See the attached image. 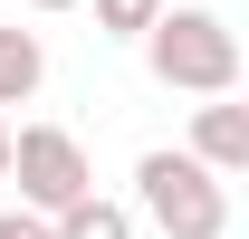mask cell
<instances>
[{
	"instance_id": "8992f818",
	"label": "cell",
	"mask_w": 249,
	"mask_h": 239,
	"mask_svg": "<svg viewBox=\"0 0 249 239\" xmlns=\"http://www.w3.org/2000/svg\"><path fill=\"white\" fill-rule=\"evenodd\" d=\"M48 230H58V239H134V210H124V201H96V191H87V201H67Z\"/></svg>"
},
{
	"instance_id": "277c9868",
	"label": "cell",
	"mask_w": 249,
	"mask_h": 239,
	"mask_svg": "<svg viewBox=\"0 0 249 239\" xmlns=\"http://www.w3.org/2000/svg\"><path fill=\"white\" fill-rule=\"evenodd\" d=\"M192 163H201V172H249V105H230V96H211V105H201V115H192Z\"/></svg>"
},
{
	"instance_id": "6da1fadb",
	"label": "cell",
	"mask_w": 249,
	"mask_h": 239,
	"mask_svg": "<svg viewBox=\"0 0 249 239\" xmlns=\"http://www.w3.org/2000/svg\"><path fill=\"white\" fill-rule=\"evenodd\" d=\"M144 67L182 96H230L240 86V29L220 10H163L144 29Z\"/></svg>"
},
{
	"instance_id": "52a82bcc",
	"label": "cell",
	"mask_w": 249,
	"mask_h": 239,
	"mask_svg": "<svg viewBox=\"0 0 249 239\" xmlns=\"http://www.w3.org/2000/svg\"><path fill=\"white\" fill-rule=\"evenodd\" d=\"M163 10H173V0H96V29H106V38H144Z\"/></svg>"
},
{
	"instance_id": "ba28073f",
	"label": "cell",
	"mask_w": 249,
	"mask_h": 239,
	"mask_svg": "<svg viewBox=\"0 0 249 239\" xmlns=\"http://www.w3.org/2000/svg\"><path fill=\"white\" fill-rule=\"evenodd\" d=\"M0 182H10V124H0Z\"/></svg>"
},
{
	"instance_id": "5b68a950",
	"label": "cell",
	"mask_w": 249,
	"mask_h": 239,
	"mask_svg": "<svg viewBox=\"0 0 249 239\" xmlns=\"http://www.w3.org/2000/svg\"><path fill=\"white\" fill-rule=\"evenodd\" d=\"M38 77H48V48H38V29H0V105H29Z\"/></svg>"
},
{
	"instance_id": "3957f363",
	"label": "cell",
	"mask_w": 249,
	"mask_h": 239,
	"mask_svg": "<svg viewBox=\"0 0 249 239\" xmlns=\"http://www.w3.org/2000/svg\"><path fill=\"white\" fill-rule=\"evenodd\" d=\"M10 172H19V210H38V220H58L67 201L96 191L87 144H77L67 124H19V134H10Z\"/></svg>"
},
{
	"instance_id": "9c48e42d",
	"label": "cell",
	"mask_w": 249,
	"mask_h": 239,
	"mask_svg": "<svg viewBox=\"0 0 249 239\" xmlns=\"http://www.w3.org/2000/svg\"><path fill=\"white\" fill-rule=\"evenodd\" d=\"M29 10H77V0H29Z\"/></svg>"
},
{
	"instance_id": "7a4b0ae2",
	"label": "cell",
	"mask_w": 249,
	"mask_h": 239,
	"mask_svg": "<svg viewBox=\"0 0 249 239\" xmlns=\"http://www.w3.org/2000/svg\"><path fill=\"white\" fill-rule=\"evenodd\" d=\"M134 201H144V220H154L163 239H220V230H230L220 172H201V163L173 153V144H154L144 163H134Z\"/></svg>"
}]
</instances>
